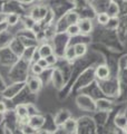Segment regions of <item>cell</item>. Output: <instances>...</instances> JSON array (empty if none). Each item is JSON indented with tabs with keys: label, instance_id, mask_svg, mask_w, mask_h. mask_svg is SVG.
<instances>
[{
	"label": "cell",
	"instance_id": "obj_1",
	"mask_svg": "<svg viewBox=\"0 0 127 134\" xmlns=\"http://www.w3.org/2000/svg\"><path fill=\"white\" fill-rule=\"evenodd\" d=\"M24 87H25L24 82H17L15 84H12V85L6 87L2 92V95H3V97L9 98V99L14 98L15 96H17L19 94V92H21V90H22Z\"/></svg>",
	"mask_w": 127,
	"mask_h": 134
},
{
	"label": "cell",
	"instance_id": "obj_2",
	"mask_svg": "<svg viewBox=\"0 0 127 134\" xmlns=\"http://www.w3.org/2000/svg\"><path fill=\"white\" fill-rule=\"evenodd\" d=\"M47 14H48V10L45 6H37L31 10L30 17L36 23H39V21H42V20L46 18Z\"/></svg>",
	"mask_w": 127,
	"mask_h": 134
},
{
	"label": "cell",
	"instance_id": "obj_3",
	"mask_svg": "<svg viewBox=\"0 0 127 134\" xmlns=\"http://www.w3.org/2000/svg\"><path fill=\"white\" fill-rule=\"evenodd\" d=\"M41 86H42V82L41 79L38 77V76H31L28 78V82H27V87L30 93L32 94H36L38 93L40 90H41Z\"/></svg>",
	"mask_w": 127,
	"mask_h": 134
},
{
	"label": "cell",
	"instance_id": "obj_4",
	"mask_svg": "<svg viewBox=\"0 0 127 134\" xmlns=\"http://www.w3.org/2000/svg\"><path fill=\"white\" fill-rule=\"evenodd\" d=\"M16 115L18 116V119L21 122L25 124H28L29 122V115H28V110H27V105L25 104H19L16 106Z\"/></svg>",
	"mask_w": 127,
	"mask_h": 134
},
{
	"label": "cell",
	"instance_id": "obj_5",
	"mask_svg": "<svg viewBox=\"0 0 127 134\" xmlns=\"http://www.w3.org/2000/svg\"><path fill=\"white\" fill-rule=\"evenodd\" d=\"M95 76L100 81H106L111 76V69L106 65H99L95 70Z\"/></svg>",
	"mask_w": 127,
	"mask_h": 134
},
{
	"label": "cell",
	"instance_id": "obj_6",
	"mask_svg": "<svg viewBox=\"0 0 127 134\" xmlns=\"http://www.w3.org/2000/svg\"><path fill=\"white\" fill-rule=\"evenodd\" d=\"M51 81H53L54 86L56 87L57 90L62 88L65 81H63V76H62V74H61V72L59 69L56 68V69L53 70V73H51Z\"/></svg>",
	"mask_w": 127,
	"mask_h": 134
},
{
	"label": "cell",
	"instance_id": "obj_7",
	"mask_svg": "<svg viewBox=\"0 0 127 134\" xmlns=\"http://www.w3.org/2000/svg\"><path fill=\"white\" fill-rule=\"evenodd\" d=\"M28 124L30 125V126H31L33 130L38 131V130H40L42 126H44V124H45V117L41 116V115H39V114L33 115V116H31V117H29Z\"/></svg>",
	"mask_w": 127,
	"mask_h": 134
},
{
	"label": "cell",
	"instance_id": "obj_8",
	"mask_svg": "<svg viewBox=\"0 0 127 134\" xmlns=\"http://www.w3.org/2000/svg\"><path fill=\"white\" fill-rule=\"evenodd\" d=\"M78 27H79V30L80 34H84V35H87L89 34L93 29V23L90 19H87V18H84V19H80L78 21Z\"/></svg>",
	"mask_w": 127,
	"mask_h": 134
},
{
	"label": "cell",
	"instance_id": "obj_9",
	"mask_svg": "<svg viewBox=\"0 0 127 134\" xmlns=\"http://www.w3.org/2000/svg\"><path fill=\"white\" fill-rule=\"evenodd\" d=\"M70 119V113L67 110H61L60 112H58V114L55 117V124L57 126H62L66 123V121H68Z\"/></svg>",
	"mask_w": 127,
	"mask_h": 134
},
{
	"label": "cell",
	"instance_id": "obj_10",
	"mask_svg": "<svg viewBox=\"0 0 127 134\" xmlns=\"http://www.w3.org/2000/svg\"><path fill=\"white\" fill-rule=\"evenodd\" d=\"M38 52H39L40 56L42 58H46V57H48L49 55L54 54V49H53V47L49 44L44 43V44H41L39 46V48H38Z\"/></svg>",
	"mask_w": 127,
	"mask_h": 134
},
{
	"label": "cell",
	"instance_id": "obj_11",
	"mask_svg": "<svg viewBox=\"0 0 127 134\" xmlns=\"http://www.w3.org/2000/svg\"><path fill=\"white\" fill-rule=\"evenodd\" d=\"M65 20L67 25H74V24H78V21L80 20V17L76 11H69L68 14H66L65 16Z\"/></svg>",
	"mask_w": 127,
	"mask_h": 134
},
{
	"label": "cell",
	"instance_id": "obj_12",
	"mask_svg": "<svg viewBox=\"0 0 127 134\" xmlns=\"http://www.w3.org/2000/svg\"><path fill=\"white\" fill-rule=\"evenodd\" d=\"M62 126H63V129H65V131L67 133L73 134V133H75L76 129H77V123H76V121L74 119H71L70 117L68 121H66V123L63 124Z\"/></svg>",
	"mask_w": 127,
	"mask_h": 134
},
{
	"label": "cell",
	"instance_id": "obj_13",
	"mask_svg": "<svg viewBox=\"0 0 127 134\" xmlns=\"http://www.w3.org/2000/svg\"><path fill=\"white\" fill-rule=\"evenodd\" d=\"M115 125L117 127L124 130L127 126V117L124 114H118L115 117Z\"/></svg>",
	"mask_w": 127,
	"mask_h": 134
},
{
	"label": "cell",
	"instance_id": "obj_14",
	"mask_svg": "<svg viewBox=\"0 0 127 134\" xmlns=\"http://www.w3.org/2000/svg\"><path fill=\"white\" fill-rule=\"evenodd\" d=\"M75 52H76V56L77 57H82L84 56L87 52V46L85 45L84 43H77L76 45H74Z\"/></svg>",
	"mask_w": 127,
	"mask_h": 134
},
{
	"label": "cell",
	"instance_id": "obj_15",
	"mask_svg": "<svg viewBox=\"0 0 127 134\" xmlns=\"http://www.w3.org/2000/svg\"><path fill=\"white\" fill-rule=\"evenodd\" d=\"M63 55H65L66 59L69 60V62H73V60H75L76 58H77L74 46H69L68 48H66V49H65V53H63Z\"/></svg>",
	"mask_w": 127,
	"mask_h": 134
},
{
	"label": "cell",
	"instance_id": "obj_16",
	"mask_svg": "<svg viewBox=\"0 0 127 134\" xmlns=\"http://www.w3.org/2000/svg\"><path fill=\"white\" fill-rule=\"evenodd\" d=\"M35 50H36L35 46H31V47H26V48H25L24 53H22V58H24V60H25V62L31 60V59H32V55H33V53H35Z\"/></svg>",
	"mask_w": 127,
	"mask_h": 134
},
{
	"label": "cell",
	"instance_id": "obj_17",
	"mask_svg": "<svg viewBox=\"0 0 127 134\" xmlns=\"http://www.w3.org/2000/svg\"><path fill=\"white\" fill-rule=\"evenodd\" d=\"M118 11H119V9H118V6L115 2L109 3V6L107 7V10H106V12H107L111 18H115V17L118 15Z\"/></svg>",
	"mask_w": 127,
	"mask_h": 134
},
{
	"label": "cell",
	"instance_id": "obj_18",
	"mask_svg": "<svg viewBox=\"0 0 127 134\" xmlns=\"http://www.w3.org/2000/svg\"><path fill=\"white\" fill-rule=\"evenodd\" d=\"M19 16L17 14H8L6 18V23L8 26H16L19 21Z\"/></svg>",
	"mask_w": 127,
	"mask_h": 134
},
{
	"label": "cell",
	"instance_id": "obj_19",
	"mask_svg": "<svg viewBox=\"0 0 127 134\" xmlns=\"http://www.w3.org/2000/svg\"><path fill=\"white\" fill-rule=\"evenodd\" d=\"M109 20H111V17L108 16V14L106 11L99 12V14L97 15V21L100 25H108Z\"/></svg>",
	"mask_w": 127,
	"mask_h": 134
},
{
	"label": "cell",
	"instance_id": "obj_20",
	"mask_svg": "<svg viewBox=\"0 0 127 134\" xmlns=\"http://www.w3.org/2000/svg\"><path fill=\"white\" fill-rule=\"evenodd\" d=\"M66 31H67V34H68L69 36H71V37L78 36L79 34H80L79 27H78V25H77V24H74V25H69V26L67 27Z\"/></svg>",
	"mask_w": 127,
	"mask_h": 134
},
{
	"label": "cell",
	"instance_id": "obj_21",
	"mask_svg": "<svg viewBox=\"0 0 127 134\" xmlns=\"http://www.w3.org/2000/svg\"><path fill=\"white\" fill-rule=\"evenodd\" d=\"M27 110H28V115H29V117H31V116H33V115H37V114H38L37 107L33 105V104H31V103L27 104Z\"/></svg>",
	"mask_w": 127,
	"mask_h": 134
},
{
	"label": "cell",
	"instance_id": "obj_22",
	"mask_svg": "<svg viewBox=\"0 0 127 134\" xmlns=\"http://www.w3.org/2000/svg\"><path fill=\"white\" fill-rule=\"evenodd\" d=\"M44 70H45V69H42L41 67L37 64V63H33L32 66H31V72H32L33 74H35L36 76H38V75L42 74V73H44Z\"/></svg>",
	"mask_w": 127,
	"mask_h": 134
},
{
	"label": "cell",
	"instance_id": "obj_23",
	"mask_svg": "<svg viewBox=\"0 0 127 134\" xmlns=\"http://www.w3.org/2000/svg\"><path fill=\"white\" fill-rule=\"evenodd\" d=\"M25 26H26V27L29 29V30H31V29L36 26V21L31 18V17L25 18Z\"/></svg>",
	"mask_w": 127,
	"mask_h": 134
},
{
	"label": "cell",
	"instance_id": "obj_24",
	"mask_svg": "<svg viewBox=\"0 0 127 134\" xmlns=\"http://www.w3.org/2000/svg\"><path fill=\"white\" fill-rule=\"evenodd\" d=\"M46 60H47L49 66H53L57 63V56L55 55V54H51V55H49L48 57H46Z\"/></svg>",
	"mask_w": 127,
	"mask_h": 134
},
{
	"label": "cell",
	"instance_id": "obj_25",
	"mask_svg": "<svg viewBox=\"0 0 127 134\" xmlns=\"http://www.w3.org/2000/svg\"><path fill=\"white\" fill-rule=\"evenodd\" d=\"M37 64L39 65L42 69H47L48 67H49V65H48V63H47V60H46V58H40L39 60L37 62Z\"/></svg>",
	"mask_w": 127,
	"mask_h": 134
},
{
	"label": "cell",
	"instance_id": "obj_26",
	"mask_svg": "<svg viewBox=\"0 0 127 134\" xmlns=\"http://www.w3.org/2000/svg\"><path fill=\"white\" fill-rule=\"evenodd\" d=\"M40 58H42L41 56H40V54H39V52H38V49L36 48V50H35V53H33V55H32V62L33 63H37L38 60L40 59Z\"/></svg>",
	"mask_w": 127,
	"mask_h": 134
},
{
	"label": "cell",
	"instance_id": "obj_27",
	"mask_svg": "<svg viewBox=\"0 0 127 134\" xmlns=\"http://www.w3.org/2000/svg\"><path fill=\"white\" fill-rule=\"evenodd\" d=\"M7 112V105L5 102H2V100H0V114H5Z\"/></svg>",
	"mask_w": 127,
	"mask_h": 134
},
{
	"label": "cell",
	"instance_id": "obj_28",
	"mask_svg": "<svg viewBox=\"0 0 127 134\" xmlns=\"http://www.w3.org/2000/svg\"><path fill=\"white\" fill-rule=\"evenodd\" d=\"M6 18H7V15L6 14H2V12H0V24L6 23Z\"/></svg>",
	"mask_w": 127,
	"mask_h": 134
},
{
	"label": "cell",
	"instance_id": "obj_29",
	"mask_svg": "<svg viewBox=\"0 0 127 134\" xmlns=\"http://www.w3.org/2000/svg\"><path fill=\"white\" fill-rule=\"evenodd\" d=\"M36 134H53V133L47 131V130H38L36 132Z\"/></svg>",
	"mask_w": 127,
	"mask_h": 134
},
{
	"label": "cell",
	"instance_id": "obj_30",
	"mask_svg": "<svg viewBox=\"0 0 127 134\" xmlns=\"http://www.w3.org/2000/svg\"><path fill=\"white\" fill-rule=\"evenodd\" d=\"M1 90H5V83H3L1 76H0V91Z\"/></svg>",
	"mask_w": 127,
	"mask_h": 134
},
{
	"label": "cell",
	"instance_id": "obj_31",
	"mask_svg": "<svg viewBox=\"0 0 127 134\" xmlns=\"http://www.w3.org/2000/svg\"><path fill=\"white\" fill-rule=\"evenodd\" d=\"M21 2H24V3H30V2H32L33 0H20Z\"/></svg>",
	"mask_w": 127,
	"mask_h": 134
},
{
	"label": "cell",
	"instance_id": "obj_32",
	"mask_svg": "<svg viewBox=\"0 0 127 134\" xmlns=\"http://www.w3.org/2000/svg\"><path fill=\"white\" fill-rule=\"evenodd\" d=\"M2 24H3V23H2ZM7 26H8V25H6V26L1 27V24H0V32H2V30H3V29H6V28H7Z\"/></svg>",
	"mask_w": 127,
	"mask_h": 134
},
{
	"label": "cell",
	"instance_id": "obj_33",
	"mask_svg": "<svg viewBox=\"0 0 127 134\" xmlns=\"http://www.w3.org/2000/svg\"><path fill=\"white\" fill-rule=\"evenodd\" d=\"M124 133H125V134H127V126L124 129Z\"/></svg>",
	"mask_w": 127,
	"mask_h": 134
}]
</instances>
